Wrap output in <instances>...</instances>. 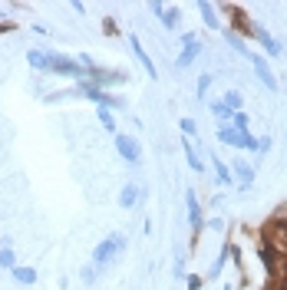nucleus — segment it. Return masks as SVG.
Here are the masks:
<instances>
[{
    "instance_id": "obj_13",
    "label": "nucleus",
    "mask_w": 287,
    "mask_h": 290,
    "mask_svg": "<svg viewBox=\"0 0 287 290\" xmlns=\"http://www.w3.org/2000/svg\"><path fill=\"white\" fill-rule=\"evenodd\" d=\"M0 267H7V270L17 267V261H13V251H10V247H3V251H0Z\"/></svg>"
},
{
    "instance_id": "obj_16",
    "label": "nucleus",
    "mask_w": 287,
    "mask_h": 290,
    "mask_svg": "<svg viewBox=\"0 0 287 290\" xmlns=\"http://www.w3.org/2000/svg\"><path fill=\"white\" fill-rule=\"evenodd\" d=\"M224 106H228V109H241V96H238V92H228V96H224Z\"/></svg>"
},
{
    "instance_id": "obj_4",
    "label": "nucleus",
    "mask_w": 287,
    "mask_h": 290,
    "mask_svg": "<svg viewBox=\"0 0 287 290\" xmlns=\"http://www.w3.org/2000/svg\"><path fill=\"white\" fill-rule=\"evenodd\" d=\"M251 63H254V73H257V79L264 83L267 89H277V79H274V73H271V66H267L264 59H261V56H254V53H251Z\"/></svg>"
},
{
    "instance_id": "obj_3",
    "label": "nucleus",
    "mask_w": 287,
    "mask_h": 290,
    "mask_svg": "<svg viewBox=\"0 0 287 290\" xmlns=\"http://www.w3.org/2000/svg\"><path fill=\"white\" fill-rule=\"evenodd\" d=\"M50 69H53V73H66V76H83V73H86V69L79 66L76 59L60 56V53H50Z\"/></svg>"
},
{
    "instance_id": "obj_17",
    "label": "nucleus",
    "mask_w": 287,
    "mask_h": 290,
    "mask_svg": "<svg viewBox=\"0 0 287 290\" xmlns=\"http://www.w3.org/2000/svg\"><path fill=\"white\" fill-rule=\"evenodd\" d=\"M208 86H211V76L205 73V76L198 79V96H205V89H208Z\"/></svg>"
},
{
    "instance_id": "obj_7",
    "label": "nucleus",
    "mask_w": 287,
    "mask_h": 290,
    "mask_svg": "<svg viewBox=\"0 0 287 290\" xmlns=\"http://www.w3.org/2000/svg\"><path fill=\"white\" fill-rule=\"evenodd\" d=\"M119 204H122V208H132V204H139V188H135V185H126V188H122V195H119Z\"/></svg>"
},
{
    "instance_id": "obj_15",
    "label": "nucleus",
    "mask_w": 287,
    "mask_h": 290,
    "mask_svg": "<svg viewBox=\"0 0 287 290\" xmlns=\"http://www.w3.org/2000/svg\"><path fill=\"white\" fill-rule=\"evenodd\" d=\"M99 119H102V125H106V132H116V119H112L109 109H99Z\"/></svg>"
},
{
    "instance_id": "obj_2",
    "label": "nucleus",
    "mask_w": 287,
    "mask_h": 290,
    "mask_svg": "<svg viewBox=\"0 0 287 290\" xmlns=\"http://www.w3.org/2000/svg\"><path fill=\"white\" fill-rule=\"evenodd\" d=\"M116 148H119V155L126 158V162H132V165L142 162V145L135 142L132 135H116Z\"/></svg>"
},
{
    "instance_id": "obj_14",
    "label": "nucleus",
    "mask_w": 287,
    "mask_h": 290,
    "mask_svg": "<svg viewBox=\"0 0 287 290\" xmlns=\"http://www.w3.org/2000/svg\"><path fill=\"white\" fill-rule=\"evenodd\" d=\"M159 17L165 27H178V10H159Z\"/></svg>"
},
{
    "instance_id": "obj_9",
    "label": "nucleus",
    "mask_w": 287,
    "mask_h": 290,
    "mask_svg": "<svg viewBox=\"0 0 287 290\" xmlns=\"http://www.w3.org/2000/svg\"><path fill=\"white\" fill-rule=\"evenodd\" d=\"M129 43H132V50H135V56H139V59H142V66H145V73H149V76L155 79V66H152V59H149V56H145V50H142V43H139V40H129Z\"/></svg>"
},
{
    "instance_id": "obj_5",
    "label": "nucleus",
    "mask_w": 287,
    "mask_h": 290,
    "mask_svg": "<svg viewBox=\"0 0 287 290\" xmlns=\"http://www.w3.org/2000/svg\"><path fill=\"white\" fill-rule=\"evenodd\" d=\"M195 53H198V36L188 33V36H185V50H182V56H178V66H191Z\"/></svg>"
},
{
    "instance_id": "obj_1",
    "label": "nucleus",
    "mask_w": 287,
    "mask_h": 290,
    "mask_svg": "<svg viewBox=\"0 0 287 290\" xmlns=\"http://www.w3.org/2000/svg\"><path fill=\"white\" fill-rule=\"evenodd\" d=\"M122 251H126V237L122 234H109L99 247H96V267H109L112 261H119L122 257Z\"/></svg>"
},
{
    "instance_id": "obj_19",
    "label": "nucleus",
    "mask_w": 287,
    "mask_h": 290,
    "mask_svg": "<svg viewBox=\"0 0 287 290\" xmlns=\"http://www.w3.org/2000/svg\"><path fill=\"white\" fill-rule=\"evenodd\" d=\"M83 280H86V284H96V267H86V270H83Z\"/></svg>"
},
{
    "instance_id": "obj_8",
    "label": "nucleus",
    "mask_w": 287,
    "mask_h": 290,
    "mask_svg": "<svg viewBox=\"0 0 287 290\" xmlns=\"http://www.w3.org/2000/svg\"><path fill=\"white\" fill-rule=\"evenodd\" d=\"M30 66L33 69H50V53H43V50H30Z\"/></svg>"
},
{
    "instance_id": "obj_10",
    "label": "nucleus",
    "mask_w": 287,
    "mask_h": 290,
    "mask_svg": "<svg viewBox=\"0 0 287 290\" xmlns=\"http://www.w3.org/2000/svg\"><path fill=\"white\" fill-rule=\"evenodd\" d=\"M13 277H17V284H36V270L33 267H13Z\"/></svg>"
},
{
    "instance_id": "obj_12",
    "label": "nucleus",
    "mask_w": 287,
    "mask_h": 290,
    "mask_svg": "<svg viewBox=\"0 0 287 290\" xmlns=\"http://www.w3.org/2000/svg\"><path fill=\"white\" fill-rule=\"evenodd\" d=\"M201 17H205V23H208V27H221V20H218V13L211 10L208 3H201Z\"/></svg>"
},
{
    "instance_id": "obj_18",
    "label": "nucleus",
    "mask_w": 287,
    "mask_h": 290,
    "mask_svg": "<svg viewBox=\"0 0 287 290\" xmlns=\"http://www.w3.org/2000/svg\"><path fill=\"white\" fill-rule=\"evenodd\" d=\"M182 132H185V135H195V122H191V119H182Z\"/></svg>"
},
{
    "instance_id": "obj_11",
    "label": "nucleus",
    "mask_w": 287,
    "mask_h": 290,
    "mask_svg": "<svg viewBox=\"0 0 287 290\" xmlns=\"http://www.w3.org/2000/svg\"><path fill=\"white\" fill-rule=\"evenodd\" d=\"M234 172H238V181H241V185H251V178H254L251 165H241V162H238V165H234Z\"/></svg>"
},
{
    "instance_id": "obj_6",
    "label": "nucleus",
    "mask_w": 287,
    "mask_h": 290,
    "mask_svg": "<svg viewBox=\"0 0 287 290\" xmlns=\"http://www.w3.org/2000/svg\"><path fill=\"white\" fill-rule=\"evenodd\" d=\"M185 204H188V218H191V228L198 231V228H201V211H198V204H195V195H191V191L185 195Z\"/></svg>"
}]
</instances>
